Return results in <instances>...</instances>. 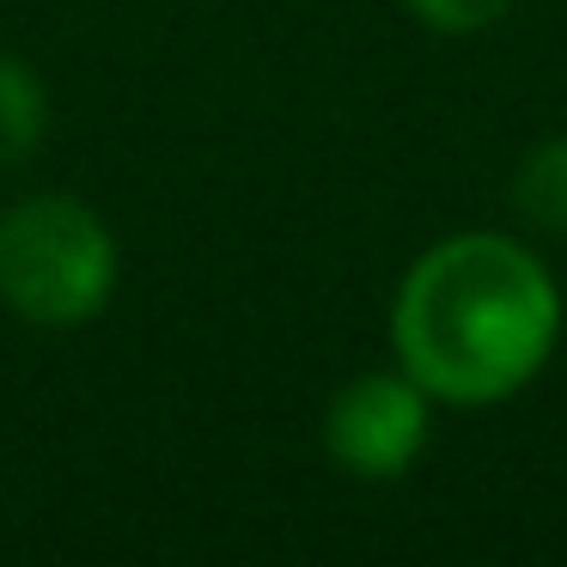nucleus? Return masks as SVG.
<instances>
[{"instance_id": "1", "label": "nucleus", "mask_w": 567, "mask_h": 567, "mask_svg": "<svg viewBox=\"0 0 567 567\" xmlns=\"http://www.w3.org/2000/svg\"><path fill=\"white\" fill-rule=\"evenodd\" d=\"M567 299L543 250L501 226L445 233L391 293V360L445 409H494L543 379Z\"/></svg>"}, {"instance_id": "2", "label": "nucleus", "mask_w": 567, "mask_h": 567, "mask_svg": "<svg viewBox=\"0 0 567 567\" xmlns=\"http://www.w3.org/2000/svg\"><path fill=\"white\" fill-rule=\"evenodd\" d=\"M123 281L116 233L92 202L38 189L0 208V306L31 330H86Z\"/></svg>"}, {"instance_id": "3", "label": "nucleus", "mask_w": 567, "mask_h": 567, "mask_svg": "<svg viewBox=\"0 0 567 567\" xmlns=\"http://www.w3.org/2000/svg\"><path fill=\"white\" fill-rule=\"evenodd\" d=\"M433 396L403 367H367L323 409V452L354 482H403L433 440Z\"/></svg>"}, {"instance_id": "4", "label": "nucleus", "mask_w": 567, "mask_h": 567, "mask_svg": "<svg viewBox=\"0 0 567 567\" xmlns=\"http://www.w3.org/2000/svg\"><path fill=\"white\" fill-rule=\"evenodd\" d=\"M518 226L537 238H567V128L525 153L513 165V184H506Z\"/></svg>"}, {"instance_id": "5", "label": "nucleus", "mask_w": 567, "mask_h": 567, "mask_svg": "<svg viewBox=\"0 0 567 567\" xmlns=\"http://www.w3.org/2000/svg\"><path fill=\"white\" fill-rule=\"evenodd\" d=\"M50 141V86L25 55H0V165H25Z\"/></svg>"}, {"instance_id": "6", "label": "nucleus", "mask_w": 567, "mask_h": 567, "mask_svg": "<svg viewBox=\"0 0 567 567\" xmlns=\"http://www.w3.org/2000/svg\"><path fill=\"white\" fill-rule=\"evenodd\" d=\"M403 7L409 19H421L440 38H482V31H494L513 13L518 0H403Z\"/></svg>"}]
</instances>
